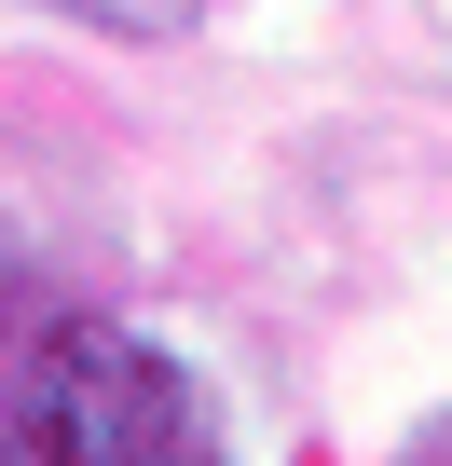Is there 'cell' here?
<instances>
[{
	"label": "cell",
	"instance_id": "7a4b0ae2",
	"mask_svg": "<svg viewBox=\"0 0 452 466\" xmlns=\"http://www.w3.org/2000/svg\"><path fill=\"white\" fill-rule=\"evenodd\" d=\"M42 15H69V28H110V42H178L206 0H42Z\"/></svg>",
	"mask_w": 452,
	"mask_h": 466
},
{
	"label": "cell",
	"instance_id": "6da1fadb",
	"mask_svg": "<svg viewBox=\"0 0 452 466\" xmlns=\"http://www.w3.org/2000/svg\"><path fill=\"white\" fill-rule=\"evenodd\" d=\"M0 466H234V425L178 343L124 316H55L42 357L15 370Z\"/></svg>",
	"mask_w": 452,
	"mask_h": 466
},
{
	"label": "cell",
	"instance_id": "3957f363",
	"mask_svg": "<svg viewBox=\"0 0 452 466\" xmlns=\"http://www.w3.org/2000/svg\"><path fill=\"white\" fill-rule=\"evenodd\" d=\"M411 466H452V452H411Z\"/></svg>",
	"mask_w": 452,
	"mask_h": 466
}]
</instances>
